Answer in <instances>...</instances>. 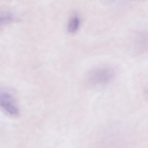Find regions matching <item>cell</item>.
<instances>
[{
    "label": "cell",
    "mask_w": 148,
    "mask_h": 148,
    "mask_svg": "<svg viewBox=\"0 0 148 148\" xmlns=\"http://www.w3.org/2000/svg\"><path fill=\"white\" fill-rule=\"evenodd\" d=\"M114 75L113 71L110 68L100 67L91 71L88 74L87 79L93 85H101L109 82Z\"/></svg>",
    "instance_id": "6da1fadb"
},
{
    "label": "cell",
    "mask_w": 148,
    "mask_h": 148,
    "mask_svg": "<svg viewBox=\"0 0 148 148\" xmlns=\"http://www.w3.org/2000/svg\"><path fill=\"white\" fill-rule=\"evenodd\" d=\"M0 106L8 113L12 115H17L18 109L12 95L8 92H0Z\"/></svg>",
    "instance_id": "7a4b0ae2"
},
{
    "label": "cell",
    "mask_w": 148,
    "mask_h": 148,
    "mask_svg": "<svg viewBox=\"0 0 148 148\" xmlns=\"http://www.w3.org/2000/svg\"><path fill=\"white\" fill-rule=\"evenodd\" d=\"M80 24L79 17L76 16H73L71 18L68 23V29L71 33H74L78 29Z\"/></svg>",
    "instance_id": "3957f363"
}]
</instances>
